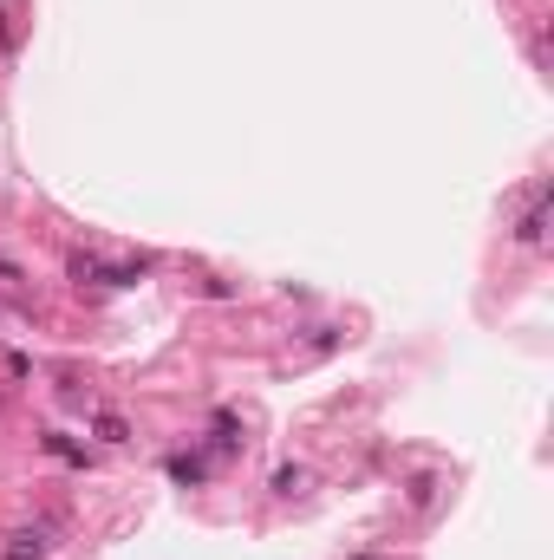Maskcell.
<instances>
[{"label":"cell","instance_id":"obj_1","mask_svg":"<svg viewBox=\"0 0 554 560\" xmlns=\"http://www.w3.org/2000/svg\"><path fill=\"white\" fill-rule=\"evenodd\" d=\"M515 235L529 241V248H541V241H548V203H535L529 215H522V229H515Z\"/></svg>","mask_w":554,"mask_h":560},{"label":"cell","instance_id":"obj_2","mask_svg":"<svg viewBox=\"0 0 554 560\" xmlns=\"http://www.w3.org/2000/svg\"><path fill=\"white\" fill-rule=\"evenodd\" d=\"M40 554H46V541H40V535H20V547H14L7 560H40Z\"/></svg>","mask_w":554,"mask_h":560},{"label":"cell","instance_id":"obj_3","mask_svg":"<svg viewBox=\"0 0 554 560\" xmlns=\"http://www.w3.org/2000/svg\"><path fill=\"white\" fill-rule=\"evenodd\" d=\"M98 437L104 443H124V417H98Z\"/></svg>","mask_w":554,"mask_h":560}]
</instances>
